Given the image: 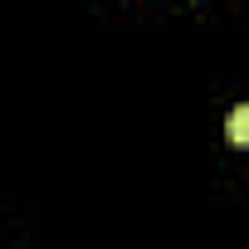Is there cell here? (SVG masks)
<instances>
[{
    "instance_id": "1",
    "label": "cell",
    "mask_w": 249,
    "mask_h": 249,
    "mask_svg": "<svg viewBox=\"0 0 249 249\" xmlns=\"http://www.w3.org/2000/svg\"><path fill=\"white\" fill-rule=\"evenodd\" d=\"M230 142H239V147L249 142V107H244V103L230 112Z\"/></svg>"
}]
</instances>
